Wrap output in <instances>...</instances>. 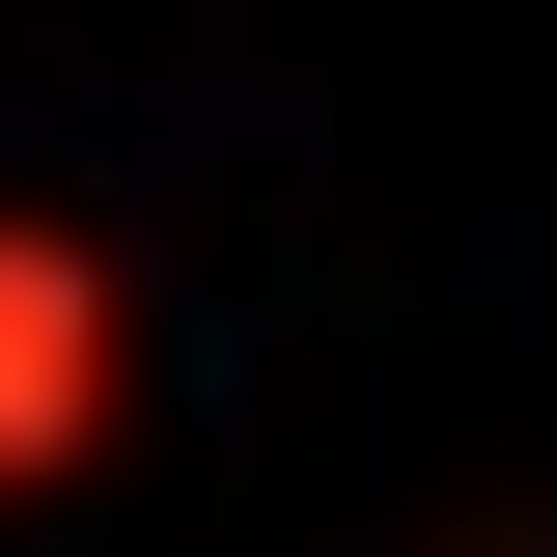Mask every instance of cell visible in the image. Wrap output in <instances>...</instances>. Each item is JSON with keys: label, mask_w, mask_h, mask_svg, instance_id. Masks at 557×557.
<instances>
[{"label": "cell", "mask_w": 557, "mask_h": 557, "mask_svg": "<svg viewBox=\"0 0 557 557\" xmlns=\"http://www.w3.org/2000/svg\"><path fill=\"white\" fill-rule=\"evenodd\" d=\"M57 418H84V278H57V251H0V474H28Z\"/></svg>", "instance_id": "1"}]
</instances>
